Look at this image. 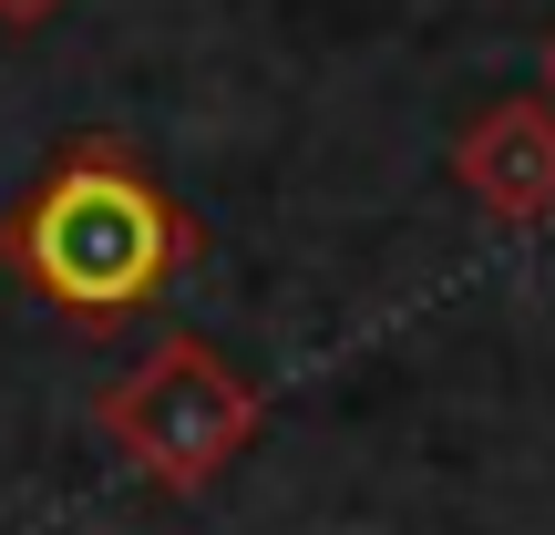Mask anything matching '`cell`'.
I'll use <instances>...</instances> for the list:
<instances>
[{
	"label": "cell",
	"instance_id": "6da1fadb",
	"mask_svg": "<svg viewBox=\"0 0 555 535\" xmlns=\"http://www.w3.org/2000/svg\"><path fill=\"white\" fill-rule=\"evenodd\" d=\"M41 258H52L62 289H82V298H124V289H144V268H155V227H144V206L124 196H103V186H73V196L52 206V227H41Z\"/></svg>",
	"mask_w": 555,
	"mask_h": 535
}]
</instances>
